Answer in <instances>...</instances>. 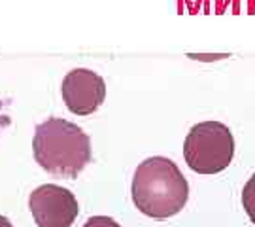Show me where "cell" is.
<instances>
[{"instance_id": "cell-7", "label": "cell", "mask_w": 255, "mask_h": 227, "mask_svg": "<svg viewBox=\"0 0 255 227\" xmlns=\"http://www.w3.org/2000/svg\"><path fill=\"white\" fill-rule=\"evenodd\" d=\"M82 227H121L114 218L110 216H93Z\"/></svg>"}, {"instance_id": "cell-8", "label": "cell", "mask_w": 255, "mask_h": 227, "mask_svg": "<svg viewBox=\"0 0 255 227\" xmlns=\"http://www.w3.org/2000/svg\"><path fill=\"white\" fill-rule=\"evenodd\" d=\"M191 57H195V59H221L223 55H191Z\"/></svg>"}, {"instance_id": "cell-9", "label": "cell", "mask_w": 255, "mask_h": 227, "mask_svg": "<svg viewBox=\"0 0 255 227\" xmlns=\"http://www.w3.org/2000/svg\"><path fill=\"white\" fill-rule=\"evenodd\" d=\"M0 227H13L11 226V222L8 218H4V216H0Z\"/></svg>"}, {"instance_id": "cell-6", "label": "cell", "mask_w": 255, "mask_h": 227, "mask_svg": "<svg viewBox=\"0 0 255 227\" xmlns=\"http://www.w3.org/2000/svg\"><path fill=\"white\" fill-rule=\"evenodd\" d=\"M242 205H244V210H246L248 218L255 224V174L250 176V180H248L246 186H244V191H242Z\"/></svg>"}, {"instance_id": "cell-3", "label": "cell", "mask_w": 255, "mask_h": 227, "mask_svg": "<svg viewBox=\"0 0 255 227\" xmlns=\"http://www.w3.org/2000/svg\"><path fill=\"white\" fill-rule=\"evenodd\" d=\"M235 155V138L231 129L219 121H202L189 129L183 144L187 167L199 174L225 171Z\"/></svg>"}, {"instance_id": "cell-5", "label": "cell", "mask_w": 255, "mask_h": 227, "mask_svg": "<svg viewBox=\"0 0 255 227\" xmlns=\"http://www.w3.org/2000/svg\"><path fill=\"white\" fill-rule=\"evenodd\" d=\"M63 100L76 116H89L97 112L106 97V83L93 70L74 68L63 80Z\"/></svg>"}, {"instance_id": "cell-2", "label": "cell", "mask_w": 255, "mask_h": 227, "mask_svg": "<svg viewBox=\"0 0 255 227\" xmlns=\"http://www.w3.org/2000/svg\"><path fill=\"white\" fill-rule=\"evenodd\" d=\"M32 152L46 173L57 178H76L91 161V140L76 123L49 118L34 131Z\"/></svg>"}, {"instance_id": "cell-4", "label": "cell", "mask_w": 255, "mask_h": 227, "mask_svg": "<svg viewBox=\"0 0 255 227\" xmlns=\"http://www.w3.org/2000/svg\"><path fill=\"white\" fill-rule=\"evenodd\" d=\"M28 207L38 227H70L78 218V201L66 188L44 184L30 193Z\"/></svg>"}, {"instance_id": "cell-1", "label": "cell", "mask_w": 255, "mask_h": 227, "mask_svg": "<svg viewBox=\"0 0 255 227\" xmlns=\"http://www.w3.org/2000/svg\"><path fill=\"white\" fill-rule=\"evenodd\" d=\"M189 197V184L180 167L166 157H149L138 165L132 178V201L153 220L176 216Z\"/></svg>"}]
</instances>
